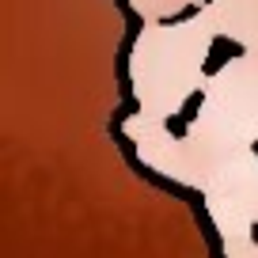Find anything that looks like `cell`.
I'll list each match as a JSON object with an SVG mask.
<instances>
[{"label":"cell","mask_w":258,"mask_h":258,"mask_svg":"<svg viewBox=\"0 0 258 258\" xmlns=\"http://www.w3.org/2000/svg\"><path fill=\"white\" fill-rule=\"evenodd\" d=\"M202 103H205V91H190V99H186V106H182L178 114H182V118H194Z\"/></svg>","instance_id":"3957f363"},{"label":"cell","mask_w":258,"mask_h":258,"mask_svg":"<svg viewBox=\"0 0 258 258\" xmlns=\"http://www.w3.org/2000/svg\"><path fill=\"white\" fill-rule=\"evenodd\" d=\"M202 4H209V0H202Z\"/></svg>","instance_id":"277c9868"},{"label":"cell","mask_w":258,"mask_h":258,"mask_svg":"<svg viewBox=\"0 0 258 258\" xmlns=\"http://www.w3.org/2000/svg\"><path fill=\"white\" fill-rule=\"evenodd\" d=\"M213 46H217V49H213V53L205 57V64H202V73H205V76L220 73V69H224V61H228V57H239V53H243V46H239V42L224 38V34H217V38H213Z\"/></svg>","instance_id":"6da1fadb"},{"label":"cell","mask_w":258,"mask_h":258,"mask_svg":"<svg viewBox=\"0 0 258 258\" xmlns=\"http://www.w3.org/2000/svg\"><path fill=\"white\" fill-rule=\"evenodd\" d=\"M198 12H202V4H186L182 12H175V16L160 19V23H163V27H175V23H186V19H194V16H198Z\"/></svg>","instance_id":"7a4b0ae2"}]
</instances>
